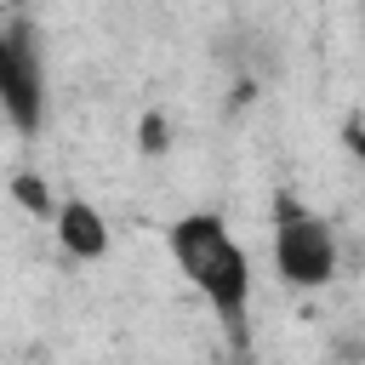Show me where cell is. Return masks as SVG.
<instances>
[{
  "mask_svg": "<svg viewBox=\"0 0 365 365\" xmlns=\"http://www.w3.org/2000/svg\"><path fill=\"white\" fill-rule=\"evenodd\" d=\"M0 114L23 137L46 125V63H40V29L29 17H11V46L0 63Z\"/></svg>",
  "mask_w": 365,
  "mask_h": 365,
  "instance_id": "3957f363",
  "label": "cell"
},
{
  "mask_svg": "<svg viewBox=\"0 0 365 365\" xmlns=\"http://www.w3.org/2000/svg\"><path fill=\"white\" fill-rule=\"evenodd\" d=\"M336 262H342V245H336V228L308 211L297 194H274V268L291 291H325L336 279Z\"/></svg>",
  "mask_w": 365,
  "mask_h": 365,
  "instance_id": "7a4b0ae2",
  "label": "cell"
},
{
  "mask_svg": "<svg viewBox=\"0 0 365 365\" xmlns=\"http://www.w3.org/2000/svg\"><path fill=\"white\" fill-rule=\"evenodd\" d=\"M51 234H57V245H63L74 262H103V257H108V245H114L108 217H103L91 200H80V194H68V200L57 205Z\"/></svg>",
  "mask_w": 365,
  "mask_h": 365,
  "instance_id": "277c9868",
  "label": "cell"
},
{
  "mask_svg": "<svg viewBox=\"0 0 365 365\" xmlns=\"http://www.w3.org/2000/svg\"><path fill=\"white\" fill-rule=\"evenodd\" d=\"M342 148L365 165V120H359V114H354V120H342Z\"/></svg>",
  "mask_w": 365,
  "mask_h": 365,
  "instance_id": "52a82bcc",
  "label": "cell"
},
{
  "mask_svg": "<svg viewBox=\"0 0 365 365\" xmlns=\"http://www.w3.org/2000/svg\"><path fill=\"white\" fill-rule=\"evenodd\" d=\"M6 46H11V11L0 6V63H6Z\"/></svg>",
  "mask_w": 365,
  "mask_h": 365,
  "instance_id": "ba28073f",
  "label": "cell"
},
{
  "mask_svg": "<svg viewBox=\"0 0 365 365\" xmlns=\"http://www.w3.org/2000/svg\"><path fill=\"white\" fill-rule=\"evenodd\" d=\"M11 200H17V205L34 217V222H51V217H57V205H63L40 171H17V177H11Z\"/></svg>",
  "mask_w": 365,
  "mask_h": 365,
  "instance_id": "5b68a950",
  "label": "cell"
},
{
  "mask_svg": "<svg viewBox=\"0 0 365 365\" xmlns=\"http://www.w3.org/2000/svg\"><path fill=\"white\" fill-rule=\"evenodd\" d=\"M165 251H171L177 274L205 297V308L217 314V325L228 331V348L245 354L251 348V257L234 240L228 217H217V211H182L165 228Z\"/></svg>",
  "mask_w": 365,
  "mask_h": 365,
  "instance_id": "6da1fadb",
  "label": "cell"
},
{
  "mask_svg": "<svg viewBox=\"0 0 365 365\" xmlns=\"http://www.w3.org/2000/svg\"><path fill=\"white\" fill-rule=\"evenodd\" d=\"M137 148H143V154H165V148H171V125H165V114L148 108V114L137 120Z\"/></svg>",
  "mask_w": 365,
  "mask_h": 365,
  "instance_id": "8992f818",
  "label": "cell"
}]
</instances>
